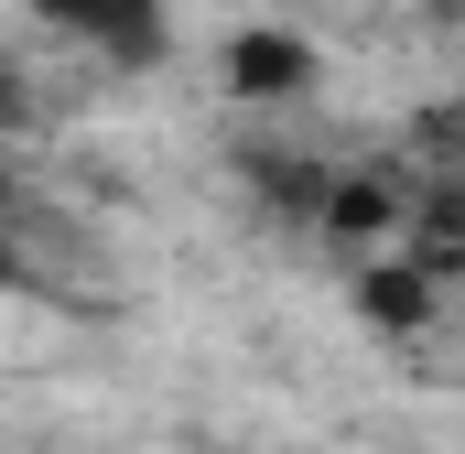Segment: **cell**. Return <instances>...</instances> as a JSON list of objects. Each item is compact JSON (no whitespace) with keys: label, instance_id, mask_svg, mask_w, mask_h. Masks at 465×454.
Returning a JSON list of instances; mask_svg holds the SVG:
<instances>
[{"label":"cell","instance_id":"2","mask_svg":"<svg viewBox=\"0 0 465 454\" xmlns=\"http://www.w3.org/2000/svg\"><path fill=\"white\" fill-rule=\"evenodd\" d=\"M228 87L238 98H303V87H314V44L282 33V22H249L228 44Z\"/></svg>","mask_w":465,"mask_h":454},{"label":"cell","instance_id":"3","mask_svg":"<svg viewBox=\"0 0 465 454\" xmlns=\"http://www.w3.org/2000/svg\"><path fill=\"white\" fill-rule=\"evenodd\" d=\"M0 206H11V173H0Z\"/></svg>","mask_w":465,"mask_h":454},{"label":"cell","instance_id":"1","mask_svg":"<svg viewBox=\"0 0 465 454\" xmlns=\"http://www.w3.org/2000/svg\"><path fill=\"white\" fill-rule=\"evenodd\" d=\"M11 11H33L44 33H65L109 65H163V44H173V0H11Z\"/></svg>","mask_w":465,"mask_h":454}]
</instances>
